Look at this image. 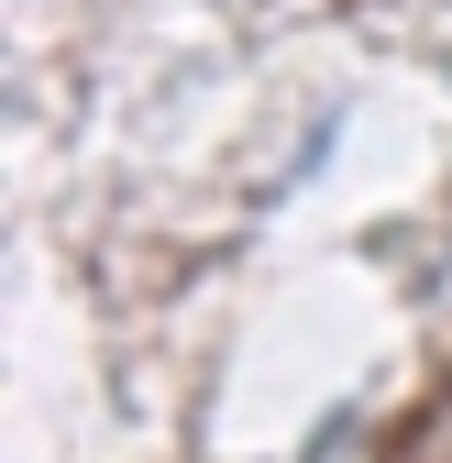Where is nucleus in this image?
I'll use <instances>...</instances> for the list:
<instances>
[{
  "label": "nucleus",
  "instance_id": "nucleus-1",
  "mask_svg": "<svg viewBox=\"0 0 452 463\" xmlns=\"http://www.w3.org/2000/svg\"><path fill=\"white\" fill-rule=\"evenodd\" d=\"M409 463H452V397H441V409L419 420V441H409Z\"/></svg>",
  "mask_w": 452,
  "mask_h": 463
}]
</instances>
